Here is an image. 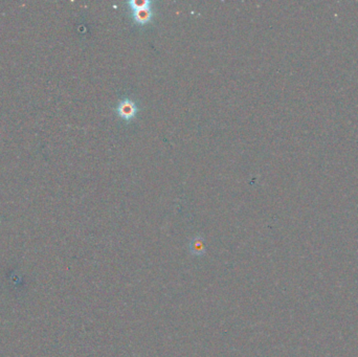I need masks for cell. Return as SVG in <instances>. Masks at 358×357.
<instances>
[{
	"label": "cell",
	"mask_w": 358,
	"mask_h": 357,
	"mask_svg": "<svg viewBox=\"0 0 358 357\" xmlns=\"http://www.w3.org/2000/svg\"><path fill=\"white\" fill-rule=\"evenodd\" d=\"M137 104L131 99H124L119 101L116 107V113L118 116L126 122H130L132 118H134L137 113Z\"/></svg>",
	"instance_id": "1"
},
{
	"label": "cell",
	"mask_w": 358,
	"mask_h": 357,
	"mask_svg": "<svg viewBox=\"0 0 358 357\" xmlns=\"http://www.w3.org/2000/svg\"><path fill=\"white\" fill-rule=\"evenodd\" d=\"M188 253L193 257H203L207 253L206 240L201 235H196L193 237L188 245Z\"/></svg>",
	"instance_id": "2"
},
{
	"label": "cell",
	"mask_w": 358,
	"mask_h": 357,
	"mask_svg": "<svg viewBox=\"0 0 358 357\" xmlns=\"http://www.w3.org/2000/svg\"><path fill=\"white\" fill-rule=\"evenodd\" d=\"M132 12H133V20H134V22L138 25L148 24L149 22H151V20L153 18V12L151 8L135 10Z\"/></svg>",
	"instance_id": "3"
},
{
	"label": "cell",
	"mask_w": 358,
	"mask_h": 357,
	"mask_svg": "<svg viewBox=\"0 0 358 357\" xmlns=\"http://www.w3.org/2000/svg\"><path fill=\"white\" fill-rule=\"evenodd\" d=\"M127 3L128 5H130L132 11L151 8V5H152V2L149 1V0H131V1H128Z\"/></svg>",
	"instance_id": "4"
}]
</instances>
